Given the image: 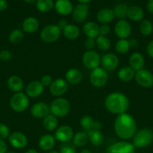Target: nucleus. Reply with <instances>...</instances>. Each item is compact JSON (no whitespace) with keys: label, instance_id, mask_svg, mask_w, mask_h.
I'll list each match as a JSON object with an SVG mask.
<instances>
[{"label":"nucleus","instance_id":"1","mask_svg":"<svg viewBox=\"0 0 153 153\" xmlns=\"http://www.w3.org/2000/svg\"><path fill=\"white\" fill-rule=\"evenodd\" d=\"M116 134L122 140L132 138L136 132V123L134 118L127 113L117 115L114 122Z\"/></svg>","mask_w":153,"mask_h":153},{"label":"nucleus","instance_id":"2","mask_svg":"<svg viewBox=\"0 0 153 153\" xmlns=\"http://www.w3.org/2000/svg\"><path fill=\"white\" fill-rule=\"evenodd\" d=\"M104 105L109 112L119 115L127 112L130 102L127 96L123 93L113 92L106 96L104 100Z\"/></svg>","mask_w":153,"mask_h":153},{"label":"nucleus","instance_id":"3","mask_svg":"<svg viewBox=\"0 0 153 153\" xmlns=\"http://www.w3.org/2000/svg\"><path fill=\"white\" fill-rule=\"evenodd\" d=\"M70 111V104L68 100L62 97L55 99L50 105V111L56 117L67 116Z\"/></svg>","mask_w":153,"mask_h":153},{"label":"nucleus","instance_id":"4","mask_svg":"<svg viewBox=\"0 0 153 153\" xmlns=\"http://www.w3.org/2000/svg\"><path fill=\"white\" fill-rule=\"evenodd\" d=\"M132 138V144L135 148L146 147L153 141V131L148 128H142L136 131Z\"/></svg>","mask_w":153,"mask_h":153},{"label":"nucleus","instance_id":"5","mask_svg":"<svg viewBox=\"0 0 153 153\" xmlns=\"http://www.w3.org/2000/svg\"><path fill=\"white\" fill-rule=\"evenodd\" d=\"M62 29L57 25L50 24L42 28L40 31V38L44 42L52 43L57 41L61 37Z\"/></svg>","mask_w":153,"mask_h":153},{"label":"nucleus","instance_id":"6","mask_svg":"<svg viewBox=\"0 0 153 153\" xmlns=\"http://www.w3.org/2000/svg\"><path fill=\"white\" fill-rule=\"evenodd\" d=\"M29 105V99L22 92L16 93L10 99V106L16 112H22L27 109Z\"/></svg>","mask_w":153,"mask_h":153},{"label":"nucleus","instance_id":"7","mask_svg":"<svg viewBox=\"0 0 153 153\" xmlns=\"http://www.w3.org/2000/svg\"><path fill=\"white\" fill-rule=\"evenodd\" d=\"M89 81L90 83L95 88H102L107 83V72L102 67H97L92 70Z\"/></svg>","mask_w":153,"mask_h":153},{"label":"nucleus","instance_id":"8","mask_svg":"<svg viewBox=\"0 0 153 153\" xmlns=\"http://www.w3.org/2000/svg\"><path fill=\"white\" fill-rule=\"evenodd\" d=\"M100 55L95 51H86L83 54L82 58V61L85 67L89 70H94V69L99 67L100 64Z\"/></svg>","mask_w":153,"mask_h":153},{"label":"nucleus","instance_id":"9","mask_svg":"<svg viewBox=\"0 0 153 153\" xmlns=\"http://www.w3.org/2000/svg\"><path fill=\"white\" fill-rule=\"evenodd\" d=\"M134 79L137 85L148 88L153 86V74L148 70L142 69L135 73Z\"/></svg>","mask_w":153,"mask_h":153},{"label":"nucleus","instance_id":"10","mask_svg":"<svg viewBox=\"0 0 153 153\" xmlns=\"http://www.w3.org/2000/svg\"><path fill=\"white\" fill-rule=\"evenodd\" d=\"M106 153H135V147L130 142L123 140L110 145L106 149Z\"/></svg>","mask_w":153,"mask_h":153},{"label":"nucleus","instance_id":"11","mask_svg":"<svg viewBox=\"0 0 153 153\" xmlns=\"http://www.w3.org/2000/svg\"><path fill=\"white\" fill-rule=\"evenodd\" d=\"M68 89V84L63 79H57L52 81L50 85V92L52 96L60 97L64 95Z\"/></svg>","mask_w":153,"mask_h":153},{"label":"nucleus","instance_id":"12","mask_svg":"<svg viewBox=\"0 0 153 153\" xmlns=\"http://www.w3.org/2000/svg\"><path fill=\"white\" fill-rule=\"evenodd\" d=\"M56 140L62 142V143H67L70 141L74 137L73 128L67 125L61 126L56 129L55 131Z\"/></svg>","mask_w":153,"mask_h":153},{"label":"nucleus","instance_id":"13","mask_svg":"<svg viewBox=\"0 0 153 153\" xmlns=\"http://www.w3.org/2000/svg\"><path fill=\"white\" fill-rule=\"evenodd\" d=\"M9 143L16 149H23L28 144V138L25 134L20 131H14L8 137Z\"/></svg>","mask_w":153,"mask_h":153},{"label":"nucleus","instance_id":"14","mask_svg":"<svg viewBox=\"0 0 153 153\" xmlns=\"http://www.w3.org/2000/svg\"><path fill=\"white\" fill-rule=\"evenodd\" d=\"M50 105L44 102H38L32 106L30 113L33 117L36 119H44L50 114Z\"/></svg>","mask_w":153,"mask_h":153},{"label":"nucleus","instance_id":"15","mask_svg":"<svg viewBox=\"0 0 153 153\" xmlns=\"http://www.w3.org/2000/svg\"><path fill=\"white\" fill-rule=\"evenodd\" d=\"M114 32L118 38L127 39L131 33L130 24L124 19L118 20L114 27Z\"/></svg>","mask_w":153,"mask_h":153},{"label":"nucleus","instance_id":"16","mask_svg":"<svg viewBox=\"0 0 153 153\" xmlns=\"http://www.w3.org/2000/svg\"><path fill=\"white\" fill-rule=\"evenodd\" d=\"M102 68L106 72H110L116 70L119 64V60L116 55L113 53H106L101 58Z\"/></svg>","mask_w":153,"mask_h":153},{"label":"nucleus","instance_id":"17","mask_svg":"<svg viewBox=\"0 0 153 153\" xmlns=\"http://www.w3.org/2000/svg\"><path fill=\"white\" fill-rule=\"evenodd\" d=\"M89 13V7L87 4L80 3L75 6L72 11V17L77 22H82L87 19Z\"/></svg>","mask_w":153,"mask_h":153},{"label":"nucleus","instance_id":"18","mask_svg":"<svg viewBox=\"0 0 153 153\" xmlns=\"http://www.w3.org/2000/svg\"><path fill=\"white\" fill-rule=\"evenodd\" d=\"M44 86L40 81H32L26 86V94L31 98H37L44 92Z\"/></svg>","mask_w":153,"mask_h":153},{"label":"nucleus","instance_id":"19","mask_svg":"<svg viewBox=\"0 0 153 153\" xmlns=\"http://www.w3.org/2000/svg\"><path fill=\"white\" fill-rule=\"evenodd\" d=\"M55 10L62 16H68L73 11V4L70 0H56L54 4Z\"/></svg>","mask_w":153,"mask_h":153},{"label":"nucleus","instance_id":"20","mask_svg":"<svg viewBox=\"0 0 153 153\" xmlns=\"http://www.w3.org/2000/svg\"><path fill=\"white\" fill-rule=\"evenodd\" d=\"M80 126L87 131H89L92 129L100 130L102 127L100 123L94 120V119L88 115L82 116L80 120Z\"/></svg>","mask_w":153,"mask_h":153},{"label":"nucleus","instance_id":"21","mask_svg":"<svg viewBox=\"0 0 153 153\" xmlns=\"http://www.w3.org/2000/svg\"><path fill=\"white\" fill-rule=\"evenodd\" d=\"M145 64L143 55L140 52H134L129 58V67L135 72L142 70Z\"/></svg>","mask_w":153,"mask_h":153},{"label":"nucleus","instance_id":"22","mask_svg":"<svg viewBox=\"0 0 153 153\" xmlns=\"http://www.w3.org/2000/svg\"><path fill=\"white\" fill-rule=\"evenodd\" d=\"M56 138L50 134H45L40 137L38 140V146L43 151H50L54 147Z\"/></svg>","mask_w":153,"mask_h":153},{"label":"nucleus","instance_id":"23","mask_svg":"<svg viewBox=\"0 0 153 153\" xmlns=\"http://www.w3.org/2000/svg\"><path fill=\"white\" fill-rule=\"evenodd\" d=\"M82 31L87 38L96 39L99 35V25L94 22H87L82 26Z\"/></svg>","mask_w":153,"mask_h":153},{"label":"nucleus","instance_id":"24","mask_svg":"<svg viewBox=\"0 0 153 153\" xmlns=\"http://www.w3.org/2000/svg\"><path fill=\"white\" fill-rule=\"evenodd\" d=\"M127 16L129 19L134 22L142 21L144 17V11L141 7L138 5L128 6Z\"/></svg>","mask_w":153,"mask_h":153},{"label":"nucleus","instance_id":"25","mask_svg":"<svg viewBox=\"0 0 153 153\" xmlns=\"http://www.w3.org/2000/svg\"><path fill=\"white\" fill-rule=\"evenodd\" d=\"M82 79V73L76 68H70L66 72L65 80L71 85H78Z\"/></svg>","mask_w":153,"mask_h":153},{"label":"nucleus","instance_id":"26","mask_svg":"<svg viewBox=\"0 0 153 153\" xmlns=\"http://www.w3.org/2000/svg\"><path fill=\"white\" fill-rule=\"evenodd\" d=\"M7 85L9 89L14 93L22 92L24 86L22 79L17 76H10L8 79Z\"/></svg>","mask_w":153,"mask_h":153},{"label":"nucleus","instance_id":"27","mask_svg":"<svg viewBox=\"0 0 153 153\" xmlns=\"http://www.w3.org/2000/svg\"><path fill=\"white\" fill-rule=\"evenodd\" d=\"M115 18L113 10L110 8H103L97 13V19L100 23L108 24Z\"/></svg>","mask_w":153,"mask_h":153},{"label":"nucleus","instance_id":"28","mask_svg":"<svg viewBox=\"0 0 153 153\" xmlns=\"http://www.w3.org/2000/svg\"><path fill=\"white\" fill-rule=\"evenodd\" d=\"M38 20L33 16L27 17L22 24V30L28 34H32V33L35 32L38 29Z\"/></svg>","mask_w":153,"mask_h":153},{"label":"nucleus","instance_id":"29","mask_svg":"<svg viewBox=\"0 0 153 153\" xmlns=\"http://www.w3.org/2000/svg\"><path fill=\"white\" fill-rule=\"evenodd\" d=\"M62 33L68 40H75L79 37L80 31L79 28L74 24H68L62 30Z\"/></svg>","mask_w":153,"mask_h":153},{"label":"nucleus","instance_id":"30","mask_svg":"<svg viewBox=\"0 0 153 153\" xmlns=\"http://www.w3.org/2000/svg\"><path fill=\"white\" fill-rule=\"evenodd\" d=\"M88 138L90 143L92 145L96 146H98L101 145L104 141V136L103 133L98 129H92L91 131H88Z\"/></svg>","mask_w":153,"mask_h":153},{"label":"nucleus","instance_id":"31","mask_svg":"<svg viewBox=\"0 0 153 153\" xmlns=\"http://www.w3.org/2000/svg\"><path fill=\"white\" fill-rule=\"evenodd\" d=\"M136 72L130 67H123L118 71V78L124 82H128L134 79Z\"/></svg>","mask_w":153,"mask_h":153},{"label":"nucleus","instance_id":"32","mask_svg":"<svg viewBox=\"0 0 153 153\" xmlns=\"http://www.w3.org/2000/svg\"><path fill=\"white\" fill-rule=\"evenodd\" d=\"M43 126L46 130L49 131H54L58 128V120L53 114H48L43 119Z\"/></svg>","mask_w":153,"mask_h":153},{"label":"nucleus","instance_id":"33","mask_svg":"<svg viewBox=\"0 0 153 153\" xmlns=\"http://www.w3.org/2000/svg\"><path fill=\"white\" fill-rule=\"evenodd\" d=\"M36 8L40 12L46 13L53 8L54 3L52 0H37L35 2Z\"/></svg>","mask_w":153,"mask_h":153},{"label":"nucleus","instance_id":"34","mask_svg":"<svg viewBox=\"0 0 153 153\" xmlns=\"http://www.w3.org/2000/svg\"><path fill=\"white\" fill-rule=\"evenodd\" d=\"M73 143L77 147H82L85 146L88 142V138L87 134L83 131H80L74 134L73 137Z\"/></svg>","mask_w":153,"mask_h":153},{"label":"nucleus","instance_id":"35","mask_svg":"<svg viewBox=\"0 0 153 153\" xmlns=\"http://www.w3.org/2000/svg\"><path fill=\"white\" fill-rule=\"evenodd\" d=\"M130 42L127 39H120L116 43L115 45L116 51L121 55H124L127 53L130 49Z\"/></svg>","mask_w":153,"mask_h":153},{"label":"nucleus","instance_id":"36","mask_svg":"<svg viewBox=\"0 0 153 153\" xmlns=\"http://www.w3.org/2000/svg\"><path fill=\"white\" fill-rule=\"evenodd\" d=\"M128 8V6L124 3H120V4H116L112 10L115 17L118 18L120 20L124 19V18L127 16Z\"/></svg>","mask_w":153,"mask_h":153},{"label":"nucleus","instance_id":"37","mask_svg":"<svg viewBox=\"0 0 153 153\" xmlns=\"http://www.w3.org/2000/svg\"><path fill=\"white\" fill-rule=\"evenodd\" d=\"M139 30L140 34L143 36L150 35L153 31L152 23L148 19H142L140 23Z\"/></svg>","mask_w":153,"mask_h":153},{"label":"nucleus","instance_id":"38","mask_svg":"<svg viewBox=\"0 0 153 153\" xmlns=\"http://www.w3.org/2000/svg\"><path fill=\"white\" fill-rule=\"evenodd\" d=\"M96 46L100 50L106 51L110 49L111 46V41L106 36L98 35L96 38Z\"/></svg>","mask_w":153,"mask_h":153},{"label":"nucleus","instance_id":"39","mask_svg":"<svg viewBox=\"0 0 153 153\" xmlns=\"http://www.w3.org/2000/svg\"><path fill=\"white\" fill-rule=\"evenodd\" d=\"M24 38V34L22 31L20 29H14L10 33L8 36L9 41L14 44L20 43Z\"/></svg>","mask_w":153,"mask_h":153},{"label":"nucleus","instance_id":"40","mask_svg":"<svg viewBox=\"0 0 153 153\" xmlns=\"http://www.w3.org/2000/svg\"><path fill=\"white\" fill-rule=\"evenodd\" d=\"M10 135V129L4 123H0V139L4 140L8 138Z\"/></svg>","mask_w":153,"mask_h":153},{"label":"nucleus","instance_id":"41","mask_svg":"<svg viewBox=\"0 0 153 153\" xmlns=\"http://www.w3.org/2000/svg\"><path fill=\"white\" fill-rule=\"evenodd\" d=\"M12 58H13V55L10 51L8 50V49H4L0 52V60L2 61H4V62L9 61L12 59Z\"/></svg>","mask_w":153,"mask_h":153},{"label":"nucleus","instance_id":"42","mask_svg":"<svg viewBox=\"0 0 153 153\" xmlns=\"http://www.w3.org/2000/svg\"><path fill=\"white\" fill-rule=\"evenodd\" d=\"M96 46V40L94 38H86L84 43V46L87 51H91L93 50L94 46Z\"/></svg>","mask_w":153,"mask_h":153},{"label":"nucleus","instance_id":"43","mask_svg":"<svg viewBox=\"0 0 153 153\" xmlns=\"http://www.w3.org/2000/svg\"><path fill=\"white\" fill-rule=\"evenodd\" d=\"M110 31V27L108 24H102L99 26V35L106 36Z\"/></svg>","mask_w":153,"mask_h":153},{"label":"nucleus","instance_id":"44","mask_svg":"<svg viewBox=\"0 0 153 153\" xmlns=\"http://www.w3.org/2000/svg\"><path fill=\"white\" fill-rule=\"evenodd\" d=\"M52 81L53 80H52L51 76H50V75H44V76H43L41 77L40 82H41L42 85L45 87V86H50V85H51V83L52 82Z\"/></svg>","mask_w":153,"mask_h":153},{"label":"nucleus","instance_id":"45","mask_svg":"<svg viewBox=\"0 0 153 153\" xmlns=\"http://www.w3.org/2000/svg\"><path fill=\"white\" fill-rule=\"evenodd\" d=\"M60 153H76V150L74 147L70 146H65L62 147Z\"/></svg>","mask_w":153,"mask_h":153},{"label":"nucleus","instance_id":"46","mask_svg":"<svg viewBox=\"0 0 153 153\" xmlns=\"http://www.w3.org/2000/svg\"><path fill=\"white\" fill-rule=\"evenodd\" d=\"M146 52L148 55L153 58V40L148 43L146 46Z\"/></svg>","mask_w":153,"mask_h":153},{"label":"nucleus","instance_id":"47","mask_svg":"<svg viewBox=\"0 0 153 153\" xmlns=\"http://www.w3.org/2000/svg\"><path fill=\"white\" fill-rule=\"evenodd\" d=\"M7 144L3 140L0 139V153H7Z\"/></svg>","mask_w":153,"mask_h":153},{"label":"nucleus","instance_id":"48","mask_svg":"<svg viewBox=\"0 0 153 153\" xmlns=\"http://www.w3.org/2000/svg\"><path fill=\"white\" fill-rule=\"evenodd\" d=\"M8 8V2L6 0H0V12H2Z\"/></svg>","mask_w":153,"mask_h":153},{"label":"nucleus","instance_id":"49","mask_svg":"<svg viewBox=\"0 0 153 153\" xmlns=\"http://www.w3.org/2000/svg\"><path fill=\"white\" fill-rule=\"evenodd\" d=\"M146 8L150 13L153 14V0H148L146 4Z\"/></svg>","mask_w":153,"mask_h":153},{"label":"nucleus","instance_id":"50","mask_svg":"<svg viewBox=\"0 0 153 153\" xmlns=\"http://www.w3.org/2000/svg\"><path fill=\"white\" fill-rule=\"evenodd\" d=\"M67 25H68V22L65 19H61V20L58 21V24H57V25H58L62 30Z\"/></svg>","mask_w":153,"mask_h":153},{"label":"nucleus","instance_id":"51","mask_svg":"<svg viewBox=\"0 0 153 153\" xmlns=\"http://www.w3.org/2000/svg\"><path fill=\"white\" fill-rule=\"evenodd\" d=\"M25 153H38V151L35 150V149H28V150H27Z\"/></svg>","mask_w":153,"mask_h":153},{"label":"nucleus","instance_id":"52","mask_svg":"<svg viewBox=\"0 0 153 153\" xmlns=\"http://www.w3.org/2000/svg\"><path fill=\"white\" fill-rule=\"evenodd\" d=\"M76 1H79L80 3H82V4H87L88 2L91 1L92 0H76Z\"/></svg>","mask_w":153,"mask_h":153},{"label":"nucleus","instance_id":"53","mask_svg":"<svg viewBox=\"0 0 153 153\" xmlns=\"http://www.w3.org/2000/svg\"><path fill=\"white\" fill-rule=\"evenodd\" d=\"M23 1H25V2L28 3V4H33V3L36 2L37 0H23Z\"/></svg>","mask_w":153,"mask_h":153},{"label":"nucleus","instance_id":"54","mask_svg":"<svg viewBox=\"0 0 153 153\" xmlns=\"http://www.w3.org/2000/svg\"><path fill=\"white\" fill-rule=\"evenodd\" d=\"M80 153H92V152L89 150V149H82V150L81 151V152Z\"/></svg>","mask_w":153,"mask_h":153},{"label":"nucleus","instance_id":"55","mask_svg":"<svg viewBox=\"0 0 153 153\" xmlns=\"http://www.w3.org/2000/svg\"><path fill=\"white\" fill-rule=\"evenodd\" d=\"M48 153H60V152H57V151H51V152H48Z\"/></svg>","mask_w":153,"mask_h":153},{"label":"nucleus","instance_id":"56","mask_svg":"<svg viewBox=\"0 0 153 153\" xmlns=\"http://www.w3.org/2000/svg\"><path fill=\"white\" fill-rule=\"evenodd\" d=\"M7 153H16V152H7Z\"/></svg>","mask_w":153,"mask_h":153},{"label":"nucleus","instance_id":"57","mask_svg":"<svg viewBox=\"0 0 153 153\" xmlns=\"http://www.w3.org/2000/svg\"><path fill=\"white\" fill-rule=\"evenodd\" d=\"M116 1H122V0H116Z\"/></svg>","mask_w":153,"mask_h":153}]
</instances>
